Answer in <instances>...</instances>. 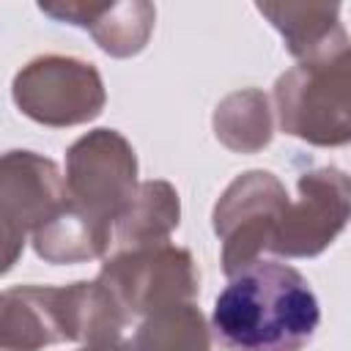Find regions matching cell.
Returning <instances> with one entry per match:
<instances>
[{
	"mask_svg": "<svg viewBox=\"0 0 351 351\" xmlns=\"http://www.w3.org/2000/svg\"><path fill=\"white\" fill-rule=\"evenodd\" d=\"M296 186L299 197L288 200L269 250L282 258H315L348 222L351 181L340 167H318L302 173Z\"/></svg>",
	"mask_w": 351,
	"mask_h": 351,
	"instance_id": "7",
	"label": "cell"
},
{
	"mask_svg": "<svg viewBox=\"0 0 351 351\" xmlns=\"http://www.w3.org/2000/svg\"><path fill=\"white\" fill-rule=\"evenodd\" d=\"M63 343L58 285H16L0 293V351H41Z\"/></svg>",
	"mask_w": 351,
	"mask_h": 351,
	"instance_id": "11",
	"label": "cell"
},
{
	"mask_svg": "<svg viewBox=\"0 0 351 351\" xmlns=\"http://www.w3.org/2000/svg\"><path fill=\"white\" fill-rule=\"evenodd\" d=\"M181 222V200L170 181H143L112 222L115 250L162 244Z\"/></svg>",
	"mask_w": 351,
	"mask_h": 351,
	"instance_id": "12",
	"label": "cell"
},
{
	"mask_svg": "<svg viewBox=\"0 0 351 351\" xmlns=\"http://www.w3.org/2000/svg\"><path fill=\"white\" fill-rule=\"evenodd\" d=\"M11 96L22 115L52 129L88 123L107 104L99 69L66 55H44L22 66Z\"/></svg>",
	"mask_w": 351,
	"mask_h": 351,
	"instance_id": "4",
	"label": "cell"
},
{
	"mask_svg": "<svg viewBox=\"0 0 351 351\" xmlns=\"http://www.w3.org/2000/svg\"><path fill=\"white\" fill-rule=\"evenodd\" d=\"M58 318H60L63 343L77 340L85 346L121 340V332L129 321L123 307L99 280L58 285Z\"/></svg>",
	"mask_w": 351,
	"mask_h": 351,
	"instance_id": "13",
	"label": "cell"
},
{
	"mask_svg": "<svg viewBox=\"0 0 351 351\" xmlns=\"http://www.w3.org/2000/svg\"><path fill=\"white\" fill-rule=\"evenodd\" d=\"M321 324L310 282L288 263L255 261L214 302L211 329L230 351H302Z\"/></svg>",
	"mask_w": 351,
	"mask_h": 351,
	"instance_id": "1",
	"label": "cell"
},
{
	"mask_svg": "<svg viewBox=\"0 0 351 351\" xmlns=\"http://www.w3.org/2000/svg\"><path fill=\"white\" fill-rule=\"evenodd\" d=\"M96 280L112 293L129 318H145L162 307L192 302L200 291L192 252L170 241L115 250L104 258Z\"/></svg>",
	"mask_w": 351,
	"mask_h": 351,
	"instance_id": "3",
	"label": "cell"
},
{
	"mask_svg": "<svg viewBox=\"0 0 351 351\" xmlns=\"http://www.w3.org/2000/svg\"><path fill=\"white\" fill-rule=\"evenodd\" d=\"M258 11L282 33L288 52L299 63L348 52L340 3H258Z\"/></svg>",
	"mask_w": 351,
	"mask_h": 351,
	"instance_id": "10",
	"label": "cell"
},
{
	"mask_svg": "<svg viewBox=\"0 0 351 351\" xmlns=\"http://www.w3.org/2000/svg\"><path fill=\"white\" fill-rule=\"evenodd\" d=\"M66 200L112 230L137 189V156L115 129H93L66 151Z\"/></svg>",
	"mask_w": 351,
	"mask_h": 351,
	"instance_id": "5",
	"label": "cell"
},
{
	"mask_svg": "<svg viewBox=\"0 0 351 351\" xmlns=\"http://www.w3.org/2000/svg\"><path fill=\"white\" fill-rule=\"evenodd\" d=\"M38 8L58 22H69L90 30L93 41L112 58H132L143 52L156 22V8L145 0H129V3L66 0V3H38Z\"/></svg>",
	"mask_w": 351,
	"mask_h": 351,
	"instance_id": "9",
	"label": "cell"
},
{
	"mask_svg": "<svg viewBox=\"0 0 351 351\" xmlns=\"http://www.w3.org/2000/svg\"><path fill=\"white\" fill-rule=\"evenodd\" d=\"M80 351H132V346L123 340H104V343H88Z\"/></svg>",
	"mask_w": 351,
	"mask_h": 351,
	"instance_id": "17",
	"label": "cell"
},
{
	"mask_svg": "<svg viewBox=\"0 0 351 351\" xmlns=\"http://www.w3.org/2000/svg\"><path fill=\"white\" fill-rule=\"evenodd\" d=\"M132 351H219L217 335L195 302L162 307L143 318Z\"/></svg>",
	"mask_w": 351,
	"mask_h": 351,
	"instance_id": "15",
	"label": "cell"
},
{
	"mask_svg": "<svg viewBox=\"0 0 351 351\" xmlns=\"http://www.w3.org/2000/svg\"><path fill=\"white\" fill-rule=\"evenodd\" d=\"M66 206L60 167L36 151H8L0 156V222L22 236L41 228Z\"/></svg>",
	"mask_w": 351,
	"mask_h": 351,
	"instance_id": "8",
	"label": "cell"
},
{
	"mask_svg": "<svg viewBox=\"0 0 351 351\" xmlns=\"http://www.w3.org/2000/svg\"><path fill=\"white\" fill-rule=\"evenodd\" d=\"M348 52L307 60L274 82L277 121L285 134L310 145L335 148L351 140V99H348Z\"/></svg>",
	"mask_w": 351,
	"mask_h": 351,
	"instance_id": "2",
	"label": "cell"
},
{
	"mask_svg": "<svg viewBox=\"0 0 351 351\" xmlns=\"http://www.w3.org/2000/svg\"><path fill=\"white\" fill-rule=\"evenodd\" d=\"M30 236H33L36 255L44 263H55V266L101 258L112 244V230L90 219L85 211H80L69 200L58 214H52Z\"/></svg>",
	"mask_w": 351,
	"mask_h": 351,
	"instance_id": "14",
	"label": "cell"
},
{
	"mask_svg": "<svg viewBox=\"0 0 351 351\" xmlns=\"http://www.w3.org/2000/svg\"><path fill=\"white\" fill-rule=\"evenodd\" d=\"M269 96L258 88H244L225 96L214 110L217 140L236 154H258L271 143Z\"/></svg>",
	"mask_w": 351,
	"mask_h": 351,
	"instance_id": "16",
	"label": "cell"
},
{
	"mask_svg": "<svg viewBox=\"0 0 351 351\" xmlns=\"http://www.w3.org/2000/svg\"><path fill=\"white\" fill-rule=\"evenodd\" d=\"M282 181L269 170L236 176L214 206V233L222 241V271L233 277L271 247L274 230L288 208Z\"/></svg>",
	"mask_w": 351,
	"mask_h": 351,
	"instance_id": "6",
	"label": "cell"
}]
</instances>
